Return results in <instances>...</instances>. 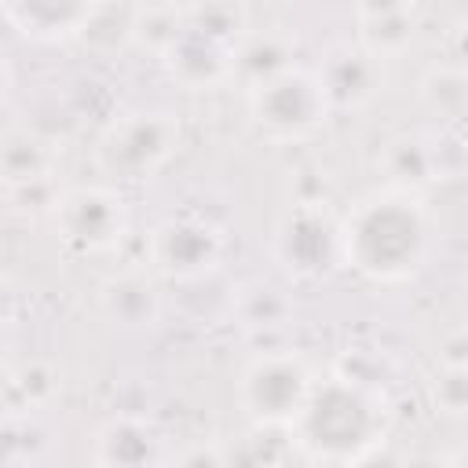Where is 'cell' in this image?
I'll list each match as a JSON object with an SVG mask.
<instances>
[{"label":"cell","mask_w":468,"mask_h":468,"mask_svg":"<svg viewBox=\"0 0 468 468\" xmlns=\"http://www.w3.org/2000/svg\"><path fill=\"white\" fill-rule=\"evenodd\" d=\"M384 168H388L391 190H406V194H417V186L435 179L431 146L420 139H395L384 154Z\"/></svg>","instance_id":"obj_17"},{"label":"cell","mask_w":468,"mask_h":468,"mask_svg":"<svg viewBox=\"0 0 468 468\" xmlns=\"http://www.w3.org/2000/svg\"><path fill=\"white\" fill-rule=\"evenodd\" d=\"M22 311V296L7 274H0V329H7Z\"/></svg>","instance_id":"obj_23"},{"label":"cell","mask_w":468,"mask_h":468,"mask_svg":"<svg viewBox=\"0 0 468 468\" xmlns=\"http://www.w3.org/2000/svg\"><path fill=\"white\" fill-rule=\"evenodd\" d=\"M358 48L373 58H399L417 37V7L413 4H362L355 11Z\"/></svg>","instance_id":"obj_13"},{"label":"cell","mask_w":468,"mask_h":468,"mask_svg":"<svg viewBox=\"0 0 468 468\" xmlns=\"http://www.w3.org/2000/svg\"><path fill=\"white\" fill-rule=\"evenodd\" d=\"M230 58H234V40H223L186 22L176 33V40L161 51L168 77L186 91H205V88L223 84L230 77Z\"/></svg>","instance_id":"obj_9"},{"label":"cell","mask_w":468,"mask_h":468,"mask_svg":"<svg viewBox=\"0 0 468 468\" xmlns=\"http://www.w3.org/2000/svg\"><path fill=\"white\" fill-rule=\"evenodd\" d=\"M435 402H439V410L450 413V417L464 413V402H468V373H464V362H446V366L439 369Z\"/></svg>","instance_id":"obj_21"},{"label":"cell","mask_w":468,"mask_h":468,"mask_svg":"<svg viewBox=\"0 0 468 468\" xmlns=\"http://www.w3.org/2000/svg\"><path fill=\"white\" fill-rule=\"evenodd\" d=\"M150 260L161 274L176 282L208 278L223 260V230L201 212L168 216L150 234Z\"/></svg>","instance_id":"obj_8"},{"label":"cell","mask_w":468,"mask_h":468,"mask_svg":"<svg viewBox=\"0 0 468 468\" xmlns=\"http://www.w3.org/2000/svg\"><path fill=\"white\" fill-rule=\"evenodd\" d=\"M179 146V121L165 110H135L117 117L95 146V165L113 183H146Z\"/></svg>","instance_id":"obj_4"},{"label":"cell","mask_w":468,"mask_h":468,"mask_svg":"<svg viewBox=\"0 0 468 468\" xmlns=\"http://www.w3.org/2000/svg\"><path fill=\"white\" fill-rule=\"evenodd\" d=\"M7 91H11V66H7V58L0 55V102L7 99Z\"/></svg>","instance_id":"obj_25"},{"label":"cell","mask_w":468,"mask_h":468,"mask_svg":"<svg viewBox=\"0 0 468 468\" xmlns=\"http://www.w3.org/2000/svg\"><path fill=\"white\" fill-rule=\"evenodd\" d=\"M4 366H7V336L0 329V377H4Z\"/></svg>","instance_id":"obj_26"},{"label":"cell","mask_w":468,"mask_h":468,"mask_svg":"<svg viewBox=\"0 0 468 468\" xmlns=\"http://www.w3.org/2000/svg\"><path fill=\"white\" fill-rule=\"evenodd\" d=\"M388 424L391 410L377 384L333 373L311 384V395L289 424V435L311 461L347 468L380 450Z\"/></svg>","instance_id":"obj_2"},{"label":"cell","mask_w":468,"mask_h":468,"mask_svg":"<svg viewBox=\"0 0 468 468\" xmlns=\"http://www.w3.org/2000/svg\"><path fill=\"white\" fill-rule=\"evenodd\" d=\"M431 252V219L417 194L373 190L340 219V263L373 285L410 282Z\"/></svg>","instance_id":"obj_1"},{"label":"cell","mask_w":468,"mask_h":468,"mask_svg":"<svg viewBox=\"0 0 468 468\" xmlns=\"http://www.w3.org/2000/svg\"><path fill=\"white\" fill-rule=\"evenodd\" d=\"M99 307L110 322L139 329V325H154L161 314V300L157 289L150 285V278L143 271H124L117 278H110L99 292Z\"/></svg>","instance_id":"obj_15"},{"label":"cell","mask_w":468,"mask_h":468,"mask_svg":"<svg viewBox=\"0 0 468 468\" xmlns=\"http://www.w3.org/2000/svg\"><path fill=\"white\" fill-rule=\"evenodd\" d=\"M329 102L318 77L303 66H289L249 88V121L267 143L311 139L329 121Z\"/></svg>","instance_id":"obj_3"},{"label":"cell","mask_w":468,"mask_h":468,"mask_svg":"<svg viewBox=\"0 0 468 468\" xmlns=\"http://www.w3.org/2000/svg\"><path fill=\"white\" fill-rule=\"evenodd\" d=\"M22 439H26V435H22L18 420L7 417V413H0V468H11V464L26 453V442H22Z\"/></svg>","instance_id":"obj_22"},{"label":"cell","mask_w":468,"mask_h":468,"mask_svg":"<svg viewBox=\"0 0 468 468\" xmlns=\"http://www.w3.org/2000/svg\"><path fill=\"white\" fill-rule=\"evenodd\" d=\"M95 4H73V0H15V4H0V18L18 29L29 40L51 44V40H69L80 37V29L88 26Z\"/></svg>","instance_id":"obj_12"},{"label":"cell","mask_w":468,"mask_h":468,"mask_svg":"<svg viewBox=\"0 0 468 468\" xmlns=\"http://www.w3.org/2000/svg\"><path fill=\"white\" fill-rule=\"evenodd\" d=\"M311 369L292 351H263L256 355L238 384L241 410L260 428H289L300 413V406L311 395Z\"/></svg>","instance_id":"obj_5"},{"label":"cell","mask_w":468,"mask_h":468,"mask_svg":"<svg viewBox=\"0 0 468 468\" xmlns=\"http://www.w3.org/2000/svg\"><path fill=\"white\" fill-rule=\"evenodd\" d=\"M51 227L69 252H106L124 241L128 208L124 197L110 186H77L58 194V205L51 208Z\"/></svg>","instance_id":"obj_7"},{"label":"cell","mask_w":468,"mask_h":468,"mask_svg":"<svg viewBox=\"0 0 468 468\" xmlns=\"http://www.w3.org/2000/svg\"><path fill=\"white\" fill-rule=\"evenodd\" d=\"M168 439L157 420L117 413L95 431V464L99 468H165Z\"/></svg>","instance_id":"obj_10"},{"label":"cell","mask_w":468,"mask_h":468,"mask_svg":"<svg viewBox=\"0 0 468 468\" xmlns=\"http://www.w3.org/2000/svg\"><path fill=\"white\" fill-rule=\"evenodd\" d=\"M420 99L424 106L439 117L457 124L464 117V102H468V88H464V73L461 66H435L424 80H420Z\"/></svg>","instance_id":"obj_18"},{"label":"cell","mask_w":468,"mask_h":468,"mask_svg":"<svg viewBox=\"0 0 468 468\" xmlns=\"http://www.w3.org/2000/svg\"><path fill=\"white\" fill-rule=\"evenodd\" d=\"M183 29V7H132V40L161 55Z\"/></svg>","instance_id":"obj_19"},{"label":"cell","mask_w":468,"mask_h":468,"mask_svg":"<svg viewBox=\"0 0 468 468\" xmlns=\"http://www.w3.org/2000/svg\"><path fill=\"white\" fill-rule=\"evenodd\" d=\"M274 260L296 282H318L340 267V219L329 205H292L274 227Z\"/></svg>","instance_id":"obj_6"},{"label":"cell","mask_w":468,"mask_h":468,"mask_svg":"<svg viewBox=\"0 0 468 468\" xmlns=\"http://www.w3.org/2000/svg\"><path fill=\"white\" fill-rule=\"evenodd\" d=\"M176 468H223V453L216 446H194L176 461Z\"/></svg>","instance_id":"obj_24"},{"label":"cell","mask_w":468,"mask_h":468,"mask_svg":"<svg viewBox=\"0 0 468 468\" xmlns=\"http://www.w3.org/2000/svg\"><path fill=\"white\" fill-rule=\"evenodd\" d=\"M314 77H318V84L325 91L329 110H355V106H366L369 99L380 95L384 62L373 58L358 44H340V48L325 51V58L314 69Z\"/></svg>","instance_id":"obj_11"},{"label":"cell","mask_w":468,"mask_h":468,"mask_svg":"<svg viewBox=\"0 0 468 468\" xmlns=\"http://www.w3.org/2000/svg\"><path fill=\"white\" fill-rule=\"evenodd\" d=\"M55 146L48 139H40L37 132H7L0 139V183L7 190L15 186H29L40 179H55Z\"/></svg>","instance_id":"obj_16"},{"label":"cell","mask_w":468,"mask_h":468,"mask_svg":"<svg viewBox=\"0 0 468 468\" xmlns=\"http://www.w3.org/2000/svg\"><path fill=\"white\" fill-rule=\"evenodd\" d=\"M296 66L292 62V40L278 29H245L234 44V58H230V77H238L245 88L282 73Z\"/></svg>","instance_id":"obj_14"},{"label":"cell","mask_w":468,"mask_h":468,"mask_svg":"<svg viewBox=\"0 0 468 468\" xmlns=\"http://www.w3.org/2000/svg\"><path fill=\"white\" fill-rule=\"evenodd\" d=\"M234 311L249 329H271L289 318V300L274 285H252L234 300Z\"/></svg>","instance_id":"obj_20"}]
</instances>
